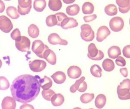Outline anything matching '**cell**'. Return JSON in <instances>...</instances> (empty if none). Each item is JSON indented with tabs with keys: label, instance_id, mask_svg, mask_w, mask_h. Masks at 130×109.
<instances>
[{
	"label": "cell",
	"instance_id": "5",
	"mask_svg": "<svg viewBox=\"0 0 130 109\" xmlns=\"http://www.w3.org/2000/svg\"><path fill=\"white\" fill-rule=\"evenodd\" d=\"M80 29V37L82 39L86 42H91L93 40L95 37L94 31L88 24H82Z\"/></svg>",
	"mask_w": 130,
	"mask_h": 109
},
{
	"label": "cell",
	"instance_id": "42",
	"mask_svg": "<svg viewBox=\"0 0 130 109\" xmlns=\"http://www.w3.org/2000/svg\"><path fill=\"white\" fill-rule=\"evenodd\" d=\"M87 88H88L87 84L85 81H83L80 84L77 90L80 92H83L86 90Z\"/></svg>",
	"mask_w": 130,
	"mask_h": 109
},
{
	"label": "cell",
	"instance_id": "41",
	"mask_svg": "<svg viewBox=\"0 0 130 109\" xmlns=\"http://www.w3.org/2000/svg\"><path fill=\"white\" fill-rule=\"evenodd\" d=\"M130 45H127V46H125L122 50L123 54L124 56L127 58H130Z\"/></svg>",
	"mask_w": 130,
	"mask_h": 109
},
{
	"label": "cell",
	"instance_id": "40",
	"mask_svg": "<svg viewBox=\"0 0 130 109\" xmlns=\"http://www.w3.org/2000/svg\"><path fill=\"white\" fill-rule=\"evenodd\" d=\"M31 6L29 7V8H26V9H24V8H21L20 6H19L18 5V12L21 15H25L28 14L30 11L31 8Z\"/></svg>",
	"mask_w": 130,
	"mask_h": 109
},
{
	"label": "cell",
	"instance_id": "18",
	"mask_svg": "<svg viewBox=\"0 0 130 109\" xmlns=\"http://www.w3.org/2000/svg\"><path fill=\"white\" fill-rule=\"evenodd\" d=\"M107 53L109 58L112 59H115L121 54V51L118 46H113L108 49Z\"/></svg>",
	"mask_w": 130,
	"mask_h": 109
},
{
	"label": "cell",
	"instance_id": "4",
	"mask_svg": "<svg viewBox=\"0 0 130 109\" xmlns=\"http://www.w3.org/2000/svg\"><path fill=\"white\" fill-rule=\"evenodd\" d=\"M88 57L93 60L99 61L103 59L104 54L101 51L98 49L95 44L91 43L88 47Z\"/></svg>",
	"mask_w": 130,
	"mask_h": 109
},
{
	"label": "cell",
	"instance_id": "11",
	"mask_svg": "<svg viewBox=\"0 0 130 109\" xmlns=\"http://www.w3.org/2000/svg\"><path fill=\"white\" fill-rule=\"evenodd\" d=\"M110 34V31L107 26H101L97 31L96 39L98 42H101L106 39Z\"/></svg>",
	"mask_w": 130,
	"mask_h": 109
},
{
	"label": "cell",
	"instance_id": "39",
	"mask_svg": "<svg viewBox=\"0 0 130 109\" xmlns=\"http://www.w3.org/2000/svg\"><path fill=\"white\" fill-rule=\"evenodd\" d=\"M115 62L117 65L119 66L124 67L126 65V62L124 58L121 56H118L115 60Z\"/></svg>",
	"mask_w": 130,
	"mask_h": 109
},
{
	"label": "cell",
	"instance_id": "22",
	"mask_svg": "<svg viewBox=\"0 0 130 109\" xmlns=\"http://www.w3.org/2000/svg\"><path fill=\"white\" fill-rule=\"evenodd\" d=\"M46 5L45 0H35L34 2V8L38 12H42L45 8Z\"/></svg>",
	"mask_w": 130,
	"mask_h": 109
},
{
	"label": "cell",
	"instance_id": "23",
	"mask_svg": "<svg viewBox=\"0 0 130 109\" xmlns=\"http://www.w3.org/2000/svg\"><path fill=\"white\" fill-rule=\"evenodd\" d=\"M62 3L60 0H50L49 1L48 6L51 10L57 11L62 8Z\"/></svg>",
	"mask_w": 130,
	"mask_h": 109
},
{
	"label": "cell",
	"instance_id": "29",
	"mask_svg": "<svg viewBox=\"0 0 130 109\" xmlns=\"http://www.w3.org/2000/svg\"><path fill=\"white\" fill-rule=\"evenodd\" d=\"M104 11L107 15L111 16L116 15L118 13V9L115 5L110 4L105 7Z\"/></svg>",
	"mask_w": 130,
	"mask_h": 109
},
{
	"label": "cell",
	"instance_id": "45",
	"mask_svg": "<svg viewBox=\"0 0 130 109\" xmlns=\"http://www.w3.org/2000/svg\"><path fill=\"white\" fill-rule=\"evenodd\" d=\"M20 109H35L34 106L25 103L20 106Z\"/></svg>",
	"mask_w": 130,
	"mask_h": 109
},
{
	"label": "cell",
	"instance_id": "36",
	"mask_svg": "<svg viewBox=\"0 0 130 109\" xmlns=\"http://www.w3.org/2000/svg\"><path fill=\"white\" fill-rule=\"evenodd\" d=\"M18 4H19L18 5L20 6L21 8H24V9H26L31 6L32 1H31V0H27V1L19 0Z\"/></svg>",
	"mask_w": 130,
	"mask_h": 109
},
{
	"label": "cell",
	"instance_id": "12",
	"mask_svg": "<svg viewBox=\"0 0 130 109\" xmlns=\"http://www.w3.org/2000/svg\"><path fill=\"white\" fill-rule=\"evenodd\" d=\"M16 107V101L13 97H6L2 100V109H15Z\"/></svg>",
	"mask_w": 130,
	"mask_h": 109
},
{
	"label": "cell",
	"instance_id": "9",
	"mask_svg": "<svg viewBox=\"0 0 130 109\" xmlns=\"http://www.w3.org/2000/svg\"><path fill=\"white\" fill-rule=\"evenodd\" d=\"M13 28L11 20L5 15L0 16V29L2 32L8 33L11 32Z\"/></svg>",
	"mask_w": 130,
	"mask_h": 109
},
{
	"label": "cell",
	"instance_id": "8",
	"mask_svg": "<svg viewBox=\"0 0 130 109\" xmlns=\"http://www.w3.org/2000/svg\"><path fill=\"white\" fill-rule=\"evenodd\" d=\"M29 66L32 71L38 73L42 71L45 69L47 63L44 61L36 59L33 61H30Z\"/></svg>",
	"mask_w": 130,
	"mask_h": 109
},
{
	"label": "cell",
	"instance_id": "37",
	"mask_svg": "<svg viewBox=\"0 0 130 109\" xmlns=\"http://www.w3.org/2000/svg\"><path fill=\"white\" fill-rule=\"evenodd\" d=\"M55 15H56L57 21H58V24L57 25L58 26H61V23H62L63 21L68 17L64 13L62 12H60V13H57L56 14H55Z\"/></svg>",
	"mask_w": 130,
	"mask_h": 109
},
{
	"label": "cell",
	"instance_id": "46",
	"mask_svg": "<svg viewBox=\"0 0 130 109\" xmlns=\"http://www.w3.org/2000/svg\"><path fill=\"white\" fill-rule=\"evenodd\" d=\"M5 4L2 1H0V13H2L4 12L5 10Z\"/></svg>",
	"mask_w": 130,
	"mask_h": 109
},
{
	"label": "cell",
	"instance_id": "1",
	"mask_svg": "<svg viewBox=\"0 0 130 109\" xmlns=\"http://www.w3.org/2000/svg\"><path fill=\"white\" fill-rule=\"evenodd\" d=\"M38 75H22L14 79L11 85V91L15 101L25 103L35 100L41 90L40 79Z\"/></svg>",
	"mask_w": 130,
	"mask_h": 109
},
{
	"label": "cell",
	"instance_id": "28",
	"mask_svg": "<svg viewBox=\"0 0 130 109\" xmlns=\"http://www.w3.org/2000/svg\"><path fill=\"white\" fill-rule=\"evenodd\" d=\"M6 13L9 17L13 19H17L20 17L16 8L13 6H9L7 8Z\"/></svg>",
	"mask_w": 130,
	"mask_h": 109
},
{
	"label": "cell",
	"instance_id": "50",
	"mask_svg": "<svg viewBox=\"0 0 130 109\" xmlns=\"http://www.w3.org/2000/svg\"><path fill=\"white\" fill-rule=\"evenodd\" d=\"M93 109V108H90V109Z\"/></svg>",
	"mask_w": 130,
	"mask_h": 109
},
{
	"label": "cell",
	"instance_id": "38",
	"mask_svg": "<svg viewBox=\"0 0 130 109\" xmlns=\"http://www.w3.org/2000/svg\"><path fill=\"white\" fill-rule=\"evenodd\" d=\"M11 38L12 39L15 41H18L20 39L21 35V32L19 29H16L13 30V31L11 33Z\"/></svg>",
	"mask_w": 130,
	"mask_h": 109
},
{
	"label": "cell",
	"instance_id": "21",
	"mask_svg": "<svg viewBox=\"0 0 130 109\" xmlns=\"http://www.w3.org/2000/svg\"><path fill=\"white\" fill-rule=\"evenodd\" d=\"M39 82L41 87L43 89H49L53 84L52 79L46 76H44L43 79H40Z\"/></svg>",
	"mask_w": 130,
	"mask_h": 109
},
{
	"label": "cell",
	"instance_id": "35",
	"mask_svg": "<svg viewBox=\"0 0 130 109\" xmlns=\"http://www.w3.org/2000/svg\"><path fill=\"white\" fill-rule=\"evenodd\" d=\"M85 77L82 76L79 79H78L76 81L75 83L74 84L72 85L70 87V92H72V93L75 92L78 89L79 87L80 86V84L85 81Z\"/></svg>",
	"mask_w": 130,
	"mask_h": 109
},
{
	"label": "cell",
	"instance_id": "44",
	"mask_svg": "<svg viewBox=\"0 0 130 109\" xmlns=\"http://www.w3.org/2000/svg\"><path fill=\"white\" fill-rule=\"evenodd\" d=\"M120 73L124 77H127L128 76V71L127 68H122L120 70Z\"/></svg>",
	"mask_w": 130,
	"mask_h": 109
},
{
	"label": "cell",
	"instance_id": "15",
	"mask_svg": "<svg viewBox=\"0 0 130 109\" xmlns=\"http://www.w3.org/2000/svg\"><path fill=\"white\" fill-rule=\"evenodd\" d=\"M116 2L119 7V11L121 13L125 14L130 11V0H116Z\"/></svg>",
	"mask_w": 130,
	"mask_h": 109
},
{
	"label": "cell",
	"instance_id": "49",
	"mask_svg": "<svg viewBox=\"0 0 130 109\" xmlns=\"http://www.w3.org/2000/svg\"><path fill=\"white\" fill-rule=\"evenodd\" d=\"M82 109V108H80V107H75L74 108V109Z\"/></svg>",
	"mask_w": 130,
	"mask_h": 109
},
{
	"label": "cell",
	"instance_id": "10",
	"mask_svg": "<svg viewBox=\"0 0 130 109\" xmlns=\"http://www.w3.org/2000/svg\"><path fill=\"white\" fill-rule=\"evenodd\" d=\"M48 41L50 44L56 45H60L62 46H67L68 42L65 40L61 39L58 34L54 33L50 34L48 37Z\"/></svg>",
	"mask_w": 130,
	"mask_h": 109
},
{
	"label": "cell",
	"instance_id": "19",
	"mask_svg": "<svg viewBox=\"0 0 130 109\" xmlns=\"http://www.w3.org/2000/svg\"><path fill=\"white\" fill-rule=\"evenodd\" d=\"M52 104L54 106H59L63 104L64 101V98L60 93L55 94L53 96L51 99Z\"/></svg>",
	"mask_w": 130,
	"mask_h": 109
},
{
	"label": "cell",
	"instance_id": "31",
	"mask_svg": "<svg viewBox=\"0 0 130 109\" xmlns=\"http://www.w3.org/2000/svg\"><path fill=\"white\" fill-rule=\"evenodd\" d=\"M94 93H86L82 94L80 97V101L83 103H89L94 99Z\"/></svg>",
	"mask_w": 130,
	"mask_h": 109
},
{
	"label": "cell",
	"instance_id": "30",
	"mask_svg": "<svg viewBox=\"0 0 130 109\" xmlns=\"http://www.w3.org/2000/svg\"><path fill=\"white\" fill-rule=\"evenodd\" d=\"M102 69L99 65H94L91 67L90 72L91 74L96 78H100L102 76Z\"/></svg>",
	"mask_w": 130,
	"mask_h": 109
},
{
	"label": "cell",
	"instance_id": "33",
	"mask_svg": "<svg viewBox=\"0 0 130 109\" xmlns=\"http://www.w3.org/2000/svg\"><path fill=\"white\" fill-rule=\"evenodd\" d=\"M46 23L47 26L48 27H53L57 25L58 21L56 15H53L47 16L46 19Z\"/></svg>",
	"mask_w": 130,
	"mask_h": 109
},
{
	"label": "cell",
	"instance_id": "3",
	"mask_svg": "<svg viewBox=\"0 0 130 109\" xmlns=\"http://www.w3.org/2000/svg\"><path fill=\"white\" fill-rule=\"evenodd\" d=\"M49 49L47 45H44L42 41L37 40L32 43L31 50L38 57L44 59V54L46 50Z\"/></svg>",
	"mask_w": 130,
	"mask_h": 109
},
{
	"label": "cell",
	"instance_id": "25",
	"mask_svg": "<svg viewBox=\"0 0 130 109\" xmlns=\"http://www.w3.org/2000/svg\"><path fill=\"white\" fill-rule=\"evenodd\" d=\"M102 67L105 71L110 72L112 71L115 69V65L112 60L109 59H106L103 62Z\"/></svg>",
	"mask_w": 130,
	"mask_h": 109
},
{
	"label": "cell",
	"instance_id": "47",
	"mask_svg": "<svg viewBox=\"0 0 130 109\" xmlns=\"http://www.w3.org/2000/svg\"><path fill=\"white\" fill-rule=\"evenodd\" d=\"M75 1H74V0H72V1H68V0H63V2H64V3H66L67 4H71V3H72L73 2H74Z\"/></svg>",
	"mask_w": 130,
	"mask_h": 109
},
{
	"label": "cell",
	"instance_id": "14",
	"mask_svg": "<svg viewBox=\"0 0 130 109\" xmlns=\"http://www.w3.org/2000/svg\"><path fill=\"white\" fill-rule=\"evenodd\" d=\"M67 73L70 78L77 79L80 77L82 75V70L77 66H71L70 67L68 70Z\"/></svg>",
	"mask_w": 130,
	"mask_h": 109
},
{
	"label": "cell",
	"instance_id": "26",
	"mask_svg": "<svg viewBox=\"0 0 130 109\" xmlns=\"http://www.w3.org/2000/svg\"><path fill=\"white\" fill-rule=\"evenodd\" d=\"M80 7L77 4L70 5L67 7L66 11L68 15L70 16L77 15L80 11Z\"/></svg>",
	"mask_w": 130,
	"mask_h": 109
},
{
	"label": "cell",
	"instance_id": "43",
	"mask_svg": "<svg viewBox=\"0 0 130 109\" xmlns=\"http://www.w3.org/2000/svg\"><path fill=\"white\" fill-rule=\"evenodd\" d=\"M97 15H93L90 16H85L84 17L83 19L85 22H90L95 20L96 18H97Z\"/></svg>",
	"mask_w": 130,
	"mask_h": 109
},
{
	"label": "cell",
	"instance_id": "16",
	"mask_svg": "<svg viewBox=\"0 0 130 109\" xmlns=\"http://www.w3.org/2000/svg\"><path fill=\"white\" fill-rule=\"evenodd\" d=\"M44 59L52 65H55L57 62V58L55 53L52 50L49 49L46 50L44 54Z\"/></svg>",
	"mask_w": 130,
	"mask_h": 109
},
{
	"label": "cell",
	"instance_id": "34",
	"mask_svg": "<svg viewBox=\"0 0 130 109\" xmlns=\"http://www.w3.org/2000/svg\"><path fill=\"white\" fill-rule=\"evenodd\" d=\"M10 83L8 79L4 76H0V90H5L8 89Z\"/></svg>",
	"mask_w": 130,
	"mask_h": 109
},
{
	"label": "cell",
	"instance_id": "27",
	"mask_svg": "<svg viewBox=\"0 0 130 109\" xmlns=\"http://www.w3.org/2000/svg\"><path fill=\"white\" fill-rule=\"evenodd\" d=\"M94 6L92 3L90 2H86L84 4L82 8V11L85 15H90L92 14L94 12Z\"/></svg>",
	"mask_w": 130,
	"mask_h": 109
},
{
	"label": "cell",
	"instance_id": "13",
	"mask_svg": "<svg viewBox=\"0 0 130 109\" xmlns=\"http://www.w3.org/2000/svg\"><path fill=\"white\" fill-rule=\"evenodd\" d=\"M78 25V24L77 20L73 18L68 17L63 21L62 23H61V26L64 29H68L76 27Z\"/></svg>",
	"mask_w": 130,
	"mask_h": 109
},
{
	"label": "cell",
	"instance_id": "32",
	"mask_svg": "<svg viewBox=\"0 0 130 109\" xmlns=\"http://www.w3.org/2000/svg\"><path fill=\"white\" fill-rule=\"evenodd\" d=\"M43 97L45 100L51 101L52 97L53 96L56 94L55 92L51 89H43L41 92Z\"/></svg>",
	"mask_w": 130,
	"mask_h": 109
},
{
	"label": "cell",
	"instance_id": "20",
	"mask_svg": "<svg viewBox=\"0 0 130 109\" xmlns=\"http://www.w3.org/2000/svg\"><path fill=\"white\" fill-rule=\"evenodd\" d=\"M107 101L106 96L104 94L98 95L95 100V105L99 109H102L105 105Z\"/></svg>",
	"mask_w": 130,
	"mask_h": 109
},
{
	"label": "cell",
	"instance_id": "48",
	"mask_svg": "<svg viewBox=\"0 0 130 109\" xmlns=\"http://www.w3.org/2000/svg\"><path fill=\"white\" fill-rule=\"evenodd\" d=\"M2 65V60L0 59V69L1 68Z\"/></svg>",
	"mask_w": 130,
	"mask_h": 109
},
{
	"label": "cell",
	"instance_id": "17",
	"mask_svg": "<svg viewBox=\"0 0 130 109\" xmlns=\"http://www.w3.org/2000/svg\"><path fill=\"white\" fill-rule=\"evenodd\" d=\"M55 83L58 84L64 83L66 79V76L65 73L61 71H58L51 76Z\"/></svg>",
	"mask_w": 130,
	"mask_h": 109
},
{
	"label": "cell",
	"instance_id": "7",
	"mask_svg": "<svg viewBox=\"0 0 130 109\" xmlns=\"http://www.w3.org/2000/svg\"><path fill=\"white\" fill-rule=\"evenodd\" d=\"M110 29L114 32H119L122 30L124 26V21L120 17H115L111 19L109 22Z\"/></svg>",
	"mask_w": 130,
	"mask_h": 109
},
{
	"label": "cell",
	"instance_id": "24",
	"mask_svg": "<svg viewBox=\"0 0 130 109\" xmlns=\"http://www.w3.org/2000/svg\"><path fill=\"white\" fill-rule=\"evenodd\" d=\"M39 29L36 25L30 24L28 28V34L29 36L33 38H37L39 35Z\"/></svg>",
	"mask_w": 130,
	"mask_h": 109
},
{
	"label": "cell",
	"instance_id": "2",
	"mask_svg": "<svg viewBox=\"0 0 130 109\" xmlns=\"http://www.w3.org/2000/svg\"><path fill=\"white\" fill-rule=\"evenodd\" d=\"M130 80L127 79L123 80L117 87V93L121 100H127L130 99Z\"/></svg>",
	"mask_w": 130,
	"mask_h": 109
},
{
	"label": "cell",
	"instance_id": "6",
	"mask_svg": "<svg viewBox=\"0 0 130 109\" xmlns=\"http://www.w3.org/2000/svg\"><path fill=\"white\" fill-rule=\"evenodd\" d=\"M30 42L27 37L21 36L20 39L15 41V46L18 50L22 52L29 51L30 48Z\"/></svg>",
	"mask_w": 130,
	"mask_h": 109
}]
</instances>
